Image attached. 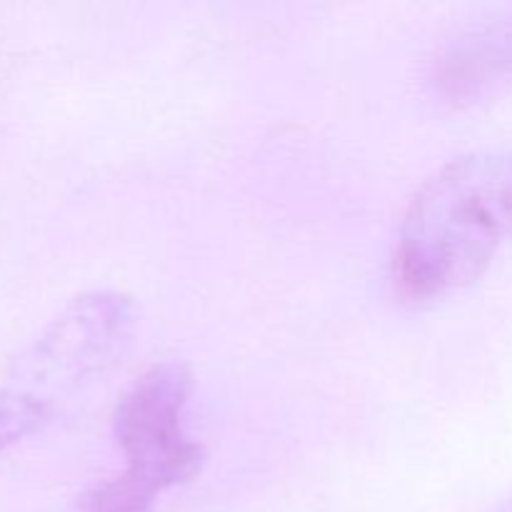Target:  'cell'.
Masks as SVG:
<instances>
[{"label": "cell", "instance_id": "277c9868", "mask_svg": "<svg viewBox=\"0 0 512 512\" xmlns=\"http://www.w3.org/2000/svg\"><path fill=\"white\" fill-rule=\"evenodd\" d=\"M512 75V20L470 30L440 60L438 83L455 103L473 100Z\"/></svg>", "mask_w": 512, "mask_h": 512}, {"label": "cell", "instance_id": "8992f818", "mask_svg": "<svg viewBox=\"0 0 512 512\" xmlns=\"http://www.w3.org/2000/svg\"><path fill=\"white\" fill-rule=\"evenodd\" d=\"M155 495L158 490L125 470L118 478H110L85 490L73 512H153Z\"/></svg>", "mask_w": 512, "mask_h": 512}, {"label": "cell", "instance_id": "5b68a950", "mask_svg": "<svg viewBox=\"0 0 512 512\" xmlns=\"http://www.w3.org/2000/svg\"><path fill=\"white\" fill-rule=\"evenodd\" d=\"M58 405L18 385L0 388V453L53 423Z\"/></svg>", "mask_w": 512, "mask_h": 512}, {"label": "cell", "instance_id": "7a4b0ae2", "mask_svg": "<svg viewBox=\"0 0 512 512\" xmlns=\"http://www.w3.org/2000/svg\"><path fill=\"white\" fill-rule=\"evenodd\" d=\"M138 325L133 298L120 290H90L70 300L15 360L18 388L43 395L73 393L113 368Z\"/></svg>", "mask_w": 512, "mask_h": 512}, {"label": "cell", "instance_id": "52a82bcc", "mask_svg": "<svg viewBox=\"0 0 512 512\" xmlns=\"http://www.w3.org/2000/svg\"><path fill=\"white\" fill-rule=\"evenodd\" d=\"M505 512H512V508H510V510H505Z\"/></svg>", "mask_w": 512, "mask_h": 512}, {"label": "cell", "instance_id": "6da1fadb", "mask_svg": "<svg viewBox=\"0 0 512 512\" xmlns=\"http://www.w3.org/2000/svg\"><path fill=\"white\" fill-rule=\"evenodd\" d=\"M512 235V150L455 158L423 180L405 210L393 278L408 303L443 298L485 273Z\"/></svg>", "mask_w": 512, "mask_h": 512}, {"label": "cell", "instance_id": "3957f363", "mask_svg": "<svg viewBox=\"0 0 512 512\" xmlns=\"http://www.w3.org/2000/svg\"><path fill=\"white\" fill-rule=\"evenodd\" d=\"M193 393V373L180 360H163L145 370L120 395L113 430L128 473L158 493L188 483L205 463V448L183 430V413Z\"/></svg>", "mask_w": 512, "mask_h": 512}]
</instances>
